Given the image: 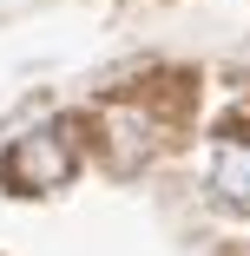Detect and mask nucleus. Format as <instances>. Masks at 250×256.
Segmentation results:
<instances>
[{"instance_id": "f257e3e1", "label": "nucleus", "mask_w": 250, "mask_h": 256, "mask_svg": "<svg viewBox=\"0 0 250 256\" xmlns=\"http://www.w3.org/2000/svg\"><path fill=\"white\" fill-rule=\"evenodd\" d=\"M211 184H217L230 204H250V151H224L217 171H211Z\"/></svg>"}]
</instances>
